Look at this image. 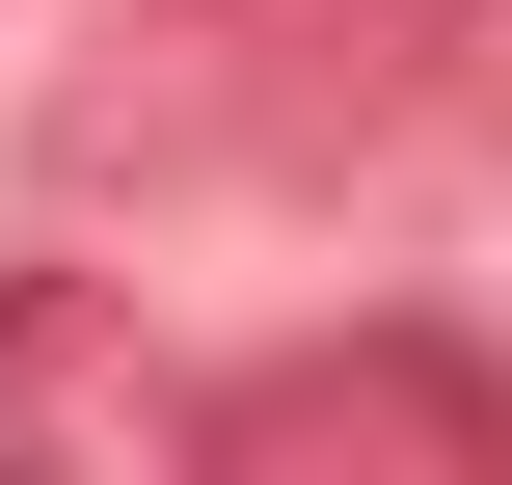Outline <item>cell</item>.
Returning <instances> with one entry per match:
<instances>
[{
  "label": "cell",
  "instance_id": "1",
  "mask_svg": "<svg viewBox=\"0 0 512 485\" xmlns=\"http://www.w3.org/2000/svg\"><path fill=\"white\" fill-rule=\"evenodd\" d=\"M189 432L270 459V485H297V459H459V485H486V459H512V378L432 351V324H378V351H270V378H216Z\"/></svg>",
  "mask_w": 512,
  "mask_h": 485
},
{
  "label": "cell",
  "instance_id": "2",
  "mask_svg": "<svg viewBox=\"0 0 512 485\" xmlns=\"http://www.w3.org/2000/svg\"><path fill=\"white\" fill-rule=\"evenodd\" d=\"M432 54H486V0H270V81H243V135H270V162H324V135H405V108H432Z\"/></svg>",
  "mask_w": 512,
  "mask_h": 485
}]
</instances>
